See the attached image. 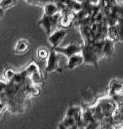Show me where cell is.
Returning a JSON list of instances; mask_svg holds the SVG:
<instances>
[{
  "instance_id": "obj_19",
  "label": "cell",
  "mask_w": 123,
  "mask_h": 129,
  "mask_svg": "<svg viewBox=\"0 0 123 129\" xmlns=\"http://www.w3.org/2000/svg\"><path fill=\"white\" fill-rule=\"evenodd\" d=\"M116 26H117L118 33H119V40L123 42V17H119Z\"/></svg>"
},
{
  "instance_id": "obj_8",
  "label": "cell",
  "mask_w": 123,
  "mask_h": 129,
  "mask_svg": "<svg viewBox=\"0 0 123 129\" xmlns=\"http://www.w3.org/2000/svg\"><path fill=\"white\" fill-rule=\"evenodd\" d=\"M79 30H80V34H81L82 38H83L84 44L85 43H91V42L95 41L92 31H91V26H89V25H80Z\"/></svg>"
},
{
  "instance_id": "obj_7",
  "label": "cell",
  "mask_w": 123,
  "mask_h": 129,
  "mask_svg": "<svg viewBox=\"0 0 123 129\" xmlns=\"http://www.w3.org/2000/svg\"><path fill=\"white\" fill-rule=\"evenodd\" d=\"M84 63V58H83V55L81 53H78V54H75V55H72L71 57L68 58V62H67V68L69 70H73L79 66Z\"/></svg>"
},
{
  "instance_id": "obj_9",
  "label": "cell",
  "mask_w": 123,
  "mask_h": 129,
  "mask_svg": "<svg viewBox=\"0 0 123 129\" xmlns=\"http://www.w3.org/2000/svg\"><path fill=\"white\" fill-rule=\"evenodd\" d=\"M113 51H114V41L106 37L104 39V42H103V54H104V57H110L112 55Z\"/></svg>"
},
{
  "instance_id": "obj_14",
  "label": "cell",
  "mask_w": 123,
  "mask_h": 129,
  "mask_svg": "<svg viewBox=\"0 0 123 129\" xmlns=\"http://www.w3.org/2000/svg\"><path fill=\"white\" fill-rule=\"evenodd\" d=\"M29 79H30L31 83H32L33 85H37V86H40V85L42 84V82H43V80H42V75H41L40 71H37V72L33 73L30 77H29Z\"/></svg>"
},
{
  "instance_id": "obj_12",
  "label": "cell",
  "mask_w": 123,
  "mask_h": 129,
  "mask_svg": "<svg viewBox=\"0 0 123 129\" xmlns=\"http://www.w3.org/2000/svg\"><path fill=\"white\" fill-rule=\"evenodd\" d=\"M29 49V43L26 39H20L18 40V42L16 43L15 45V48H14V51L17 53V54H23L25 53L27 50Z\"/></svg>"
},
{
  "instance_id": "obj_6",
  "label": "cell",
  "mask_w": 123,
  "mask_h": 129,
  "mask_svg": "<svg viewBox=\"0 0 123 129\" xmlns=\"http://www.w3.org/2000/svg\"><path fill=\"white\" fill-rule=\"evenodd\" d=\"M123 94V81L114 79L111 81L109 86V96L115 97Z\"/></svg>"
},
{
  "instance_id": "obj_18",
  "label": "cell",
  "mask_w": 123,
  "mask_h": 129,
  "mask_svg": "<svg viewBox=\"0 0 123 129\" xmlns=\"http://www.w3.org/2000/svg\"><path fill=\"white\" fill-rule=\"evenodd\" d=\"M15 72H14V70H12V69H10V68H7V69H5V71H4V73H3V77L5 78V80L6 81H11L13 78H14V76H15Z\"/></svg>"
},
{
  "instance_id": "obj_22",
  "label": "cell",
  "mask_w": 123,
  "mask_h": 129,
  "mask_svg": "<svg viewBox=\"0 0 123 129\" xmlns=\"http://www.w3.org/2000/svg\"><path fill=\"white\" fill-rule=\"evenodd\" d=\"M120 17H123V4L120 5Z\"/></svg>"
},
{
  "instance_id": "obj_15",
  "label": "cell",
  "mask_w": 123,
  "mask_h": 129,
  "mask_svg": "<svg viewBox=\"0 0 123 129\" xmlns=\"http://www.w3.org/2000/svg\"><path fill=\"white\" fill-rule=\"evenodd\" d=\"M24 71L26 72L27 76H28V77H30L33 73H35V72L39 71V67L37 66V64H36L35 62H31L30 64L28 65V66L24 69Z\"/></svg>"
},
{
  "instance_id": "obj_23",
  "label": "cell",
  "mask_w": 123,
  "mask_h": 129,
  "mask_svg": "<svg viewBox=\"0 0 123 129\" xmlns=\"http://www.w3.org/2000/svg\"><path fill=\"white\" fill-rule=\"evenodd\" d=\"M3 112H4V111H0V117L2 116V114H3Z\"/></svg>"
},
{
  "instance_id": "obj_4",
  "label": "cell",
  "mask_w": 123,
  "mask_h": 129,
  "mask_svg": "<svg viewBox=\"0 0 123 129\" xmlns=\"http://www.w3.org/2000/svg\"><path fill=\"white\" fill-rule=\"evenodd\" d=\"M56 52H58L59 54H63L64 56H66L67 58L71 57L72 55L81 53L82 51V46L78 45V44H69L65 47H56L54 49Z\"/></svg>"
},
{
  "instance_id": "obj_11",
  "label": "cell",
  "mask_w": 123,
  "mask_h": 129,
  "mask_svg": "<svg viewBox=\"0 0 123 129\" xmlns=\"http://www.w3.org/2000/svg\"><path fill=\"white\" fill-rule=\"evenodd\" d=\"M43 9H44V15H47V16H53L57 12H60L59 8H58V6H57V4L55 2L46 3L43 6Z\"/></svg>"
},
{
  "instance_id": "obj_5",
  "label": "cell",
  "mask_w": 123,
  "mask_h": 129,
  "mask_svg": "<svg viewBox=\"0 0 123 129\" xmlns=\"http://www.w3.org/2000/svg\"><path fill=\"white\" fill-rule=\"evenodd\" d=\"M66 34H67V32L64 29H57V30L53 31L51 34H49L48 42L50 43L52 49H55L56 47H58L60 45V43L66 37Z\"/></svg>"
},
{
  "instance_id": "obj_10",
  "label": "cell",
  "mask_w": 123,
  "mask_h": 129,
  "mask_svg": "<svg viewBox=\"0 0 123 129\" xmlns=\"http://www.w3.org/2000/svg\"><path fill=\"white\" fill-rule=\"evenodd\" d=\"M58 128H64V129L78 128V126H77V122H76L75 118L70 117V116H65V118L63 119V121L59 124Z\"/></svg>"
},
{
  "instance_id": "obj_2",
  "label": "cell",
  "mask_w": 123,
  "mask_h": 129,
  "mask_svg": "<svg viewBox=\"0 0 123 129\" xmlns=\"http://www.w3.org/2000/svg\"><path fill=\"white\" fill-rule=\"evenodd\" d=\"M117 103L115 102V100L112 97H104L102 99H100L96 105H94L93 107H90L92 110L94 117L96 120L101 121L104 118L107 117H111L115 110L117 109Z\"/></svg>"
},
{
  "instance_id": "obj_1",
  "label": "cell",
  "mask_w": 123,
  "mask_h": 129,
  "mask_svg": "<svg viewBox=\"0 0 123 129\" xmlns=\"http://www.w3.org/2000/svg\"><path fill=\"white\" fill-rule=\"evenodd\" d=\"M103 42H104V39L95 40L94 42H91V43H85L82 46L81 54L83 55L84 63L91 64L95 67L98 66L99 60L102 57H104Z\"/></svg>"
},
{
  "instance_id": "obj_3",
  "label": "cell",
  "mask_w": 123,
  "mask_h": 129,
  "mask_svg": "<svg viewBox=\"0 0 123 129\" xmlns=\"http://www.w3.org/2000/svg\"><path fill=\"white\" fill-rule=\"evenodd\" d=\"M46 72H54V71H59V53L56 52L54 49H52L49 53V56L47 58V64L45 68Z\"/></svg>"
},
{
  "instance_id": "obj_16",
  "label": "cell",
  "mask_w": 123,
  "mask_h": 129,
  "mask_svg": "<svg viewBox=\"0 0 123 129\" xmlns=\"http://www.w3.org/2000/svg\"><path fill=\"white\" fill-rule=\"evenodd\" d=\"M16 3V0H0V9L6 10L12 7Z\"/></svg>"
},
{
  "instance_id": "obj_13",
  "label": "cell",
  "mask_w": 123,
  "mask_h": 129,
  "mask_svg": "<svg viewBox=\"0 0 123 129\" xmlns=\"http://www.w3.org/2000/svg\"><path fill=\"white\" fill-rule=\"evenodd\" d=\"M107 38L113 40L114 42L119 40V33H118V29H117V26L116 25H111V26H108V29H107Z\"/></svg>"
},
{
  "instance_id": "obj_17",
  "label": "cell",
  "mask_w": 123,
  "mask_h": 129,
  "mask_svg": "<svg viewBox=\"0 0 123 129\" xmlns=\"http://www.w3.org/2000/svg\"><path fill=\"white\" fill-rule=\"evenodd\" d=\"M49 53H50V52H49L47 49H45V48H39V49L37 50V57H38L39 59H41V60H45V59L48 58Z\"/></svg>"
},
{
  "instance_id": "obj_21",
  "label": "cell",
  "mask_w": 123,
  "mask_h": 129,
  "mask_svg": "<svg viewBox=\"0 0 123 129\" xmlns=\"http://www.w3.org/2000/svg\"><path fill=\"white\" fill-rule=\"evenodd\" d=\"M85 1L91 3L93 5H100V1H101V0H85Z\"/></svg>"
},
{
  "instance_id": "obj_20",
  "label": "cell",
  "mask_w": 123,
  "mask_h": 129,
  "mask_svg": "<svg viewBox=\"0 0 123 129\" xmlns=\"http://www.w3.org/2000/svg\"><path fill=\"white\" fill-rule=\"evenodd\" d=\"M27 3L29 4H33V5H45L46 3L49 2H53V0H25Z\"/></svg>"
}]
</instances>
